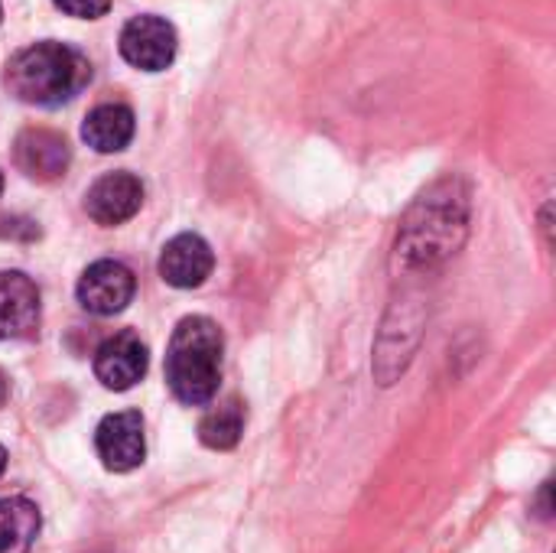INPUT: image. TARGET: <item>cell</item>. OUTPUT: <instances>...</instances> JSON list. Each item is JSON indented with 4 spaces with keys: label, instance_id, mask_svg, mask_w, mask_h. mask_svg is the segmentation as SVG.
I'll return each instance as SVG.
<instances>
[{
    "label": "cell",
    "instance_id": "2",
    "mask_svg": "<svg viewBox=\"0 0 556 553\" xmlns=\"http://www.w3.org/2000/svg\"><path fill=\"white\" fill-rule=\"evenodd\" d=\"M91 81V62L65 42L46 39L20 49L7 62V88L23 104L55 108L72 101Z\"/></svg>",
    "mask_w": 556,
    "mask_h": 553
},
{
    "label": "cell",
    "instance_id": "14",
    "mask_svg": "<svg viewBox=\"0 0 556 553\" xmlns=\"http://www.w3.org/2000/svg\"><path fill=\"white\" fill-rule=\"evenodd\" d=\"M241 433H244V404L238 398L222 401L199 424V440L208 450H235Z\"/></svg>",
    "mask_w": 556,
    "mask_h": 553
},
{
    "label": "cell",
    "instance_id": "1",
    "mask_svg": "<svg viewBox=\"0 0 556 553\" xmlns=\"http://www.w3.org/2000/svg\"><path fill=\"white\" fill-rule=\"evenodd\" d=\"M469 222V199L456 179L433 186L401 225L397 235V261L410 271L433 267L437 261L450 257L459 241L466 238Z\"/></svg>",
    "mask_w": 556,
    "mask_h": 553
},
{
    "label": "cell",
    "instance_id": "11",
    "mask_svg": "<svg viewBox=\"0 0 556 553\" xmlns=\"http://www.w3.org/2000/svg\"><path fill=\"white\" fill-rule=\"evenodd\" d=\"M39 329V290L20 271L0 274V342L29 339Z\"/></svg>",
    "mask_w": 556,
    "mask_h": 553
},
{
    "label": "cell",
    "instance_id": "18",
    "mask_svg": "<svg viewBox=\"0 0 556 553\" xmlns=\"http://www.w3.org/2000/svg\"><path fill=\"white\" fill-rule=\"evenodd\" d=\"M0 189H3V173H0Z\"/></svg>",
    "mask_w": 556,
    "mask_h": 553
},
{
    "label": "cell",
    "instance_id": "15",
    "mask_svg": "<svg viewBox=\"0 0 556 553\" xmlns=\"http://www.w3.org/2000/svg\"><path fill=\"white\" fill-rule=\"evenodd\" d=\"M52 3L75 20H98L111 10V0H52Z\"/></svg>",
    "mask_w": 556,
    "mask_h": 553
},
{
    "label": "cell",
    "instance_id": "16",
    "mask_svg": "<svg viewBox=\"0 0 556 553\" xmlns=\"http://www.w3.org/2000/svg\"><path fill=\"white\" fill-rule=\"evenodd\" d=\"M7 398H10V381H7V375L0 372V407L7 404Z\"/></svg>",
    "mask_w": 556,
    "mask_h": 553
},
{
    "label": "cell",
    "instance_id": "5",
    "mask_svg": "<svg viewBox=\"0 0 556 553\" xmlns=\"http://www.w3.org/2000/svg\"><path fill=\"white\" fill-rule=\"evenodd\" d=\"M75 293H78V303L88 313H94V316H114V313H124L127 303L134 300L137 277L121 261H94L91 267H85Z\"/></svg>",
    "mask_w": 556,
    "mask_h": 553
},
{
    "label": "cell",
    "instance_id": "4",
    "mask_svg": "<svg viewBox=\"0 0 556 553\" xmlns=\"http://www.w3.org/2000/svg\"><path fill=\"white\" fill-rule=\"evenodd\" d=\"M176 46H179V39H176L173 23L156 13L134 16L121 29V55H124V62H130L140 72L169 68L176 59Z\"/></svg>",
    "mask_w": 556,
    "mask_h": 553
},
{
    "label": "cell",
    "instance_id": "6",
    "mask_svg": "<svg viewBox=\"0 0 556 553\" xmlns=\"http://www.w3.org/2000/svg\"><path fill=\"white\" fill-rule=\"evenodd\" d=\"M94 450L104 469L111 473H130L147 456V437H143V417L137 411L108 414L94 430Z\"/></svg>",
    "mask_w": 556,
    "mask_h": 553
},
{
    "label": "cell",
    "instance_id": "10",
    "mask_svg": "<svg viewBox=\"0 0 556 553\" xmlns=\"http://www.w3.org/2000/svg\"><path fill=\"white\" fill-rule=\"evenodd\" d=\"M13 160L29 179L52 183L68 169L72 150L62 134L49 127H26L13 143Z\"/></svg>",
    "mask_w": 556,
    "mask_h": 553
},
{
    "label": "cell",
    "instance_id": "9",
    "mask_svg": "<svg viewBox=\"0 0 556 553\" xmlns=\"http://www.w3.org/2000/svg\"><path fill=\"white\" fill-rule=\"evenodd\" d=\"M212 267H215V254H212V248H208V241L202 235L182 231V235H176V238H169L163 244L160 277L176 290L202 287L208 280Z\"/></svg>",
    "mask_w": 556,
    "mask_h": 553
},
{
    "label": "cell",
    "instance_id": "7",
    "mask_svg": "<svg viewBox=\"0 0 556 553\" xmlns=\"http://www.w3.org/2000/svg\"><path fill=\"white\" fill-rule=\"evenodd\" d=\"M143 205V183L134 173H104L101 179L91 183V189L85 192V212L91 222L114 228L130 222Z\"/></svg>",
    "mask_w": 556,
    "mask_h": 553
},
{
    "label": "cell",
    "instance_id": "8",
    "mask_svg": "<svg viewBox=\"0 0 556 553\" xmlns=\"http://www.w3.org/2000/svg\"><path fill=\"white\" fill-rule=\"evenodd\" d=\"M147 345L134 332H117L104 339L94 352V378L108 391H130L147 375Z\"/></svg>",
    "mask_w": 556,
    "mask_h": 553
},
{
    "label": "cell",
    "instance_id": "17",
    "mask_svg": "<svg viewBox=\"0 0 556 553\" xmlns=\"http://www.w3.org/2000/svg\"><path fill=\"white\" fill-rule=\"evenodd\" d=\"M3 469H7V450L0 447V476H3Z\"/></svg>",
    "mask_w": 556,
    "mask_h": 553
},
{
    "label": "cell",
    "instance_id": "3",
    "mask_svg": "<svg viewBox=\"0 0 556 553\" xmlns=\"http://www.w3.org/2000/svg\"><path fill=\"white\" fill-rule=\"evenodd\" d=\"M222 329L208 316H186L166 349V381L169 391L189 404H212L222 385Z\"/></svg>",
    "mask_w": 556,
    "mask_h": 553
},
{
    "label": "cell",
    "instance_id": "13",
    "mask_svg": "<svg viewBox=\"0 0 556 553\" xmlns=\"http://www.w3.org/2000/svg\"><path fill=\"white\" fill-rule=\"evenodd\" d=\"M39 525V508L29 499H0V553L33 551Z\"/></svg>",
    "mask_w": 556,
    "mask_h": 553
},
{
    "label": "cell",
    "instance_id": "12",
    "mask_svg": "<svg viewBox=\"0 0 556 553\" xmlns=\"http://www.w3.org/2000/svg\"><path fill=\"white\" fill-rule=\"evenodd\" d=\"M137 121L127 104H98L81 124V137L98 153H121L134 140Z\"/></svg>",
    "mask_w": 556,
    "mask_h": 553
},
{
    "label": "cell",
    "instance_id": "19",
    "mask_svg": "<svg viewBox=\"0 0 556 553\" xmlns=\"http://www.w3.org/2000/svg\"><path fill=\"white\" fill-rule=\"evenodd\" d=\"M0 16H3V7H0Z\"/></svg>",
    "mask_w": 556,
    "mask_h": 553
}]
</instances>
